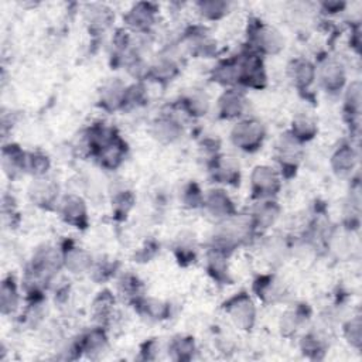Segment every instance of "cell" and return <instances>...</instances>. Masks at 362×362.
<instances>
[{
	"mask_svg": "<svg viewBox=\"0 0 362 362\" xmlns=\"http://www.w3.org/2000/svg\"><path fill=\"white\" fill-rule=\"evenodd\" d=\"M246 47L260 57H273L284 49V37L276 27L252 17L246 28Z\"/></svg>",
	"mask_w": 362,
	"mask_h": 362,
	"instance_id": "1",
	"label": "cell"
},
{
	"mask_svg": "<svg viewBox=\"0 0 362 362\" xmlns=\"http://www.w3.org/2000/svg\"><path fill=\"white\" fill-rule=\"evenodd\" d=\"M266 127L256 117H242L230 129L232 144L243 153H256L266 140Z\"/></svg>",
	"mask_w": 362,
	"mask_h": 362,
	"instance_id": "2",
	"label": "cell"
},
{
	"mask_svg": "<svg viewBox=\"0 0 362 362\" xmlns=\"http://www.w3.org/2000/svg\"><path fill=\"white\" fill-rule=\"evenodd\" d=\"M222 310L239 331L250 332L255 328L257 320V308L247 291H239L230 296L222 304Z\"/></svg>",
	"mask_w": 362,
	"mask_h": 362,
	"instance_id": "3",
	"label": "cell"
},
{
	"mask_svg": "<svg viewBox=\"0 0 362 362\" xmlns=\"http://www.w3.org/2000/svg\"><path fill=\"white\" fill-rule=\"evenodd\" d=\"M303 157V144L298 143L288 132L281 133L274 144V158L279 165V173L281 178H293L298 171Z\"/></svg>",
	"mask_w": 362,
	"mask_h": 362,
	"instance_id": "4",
	"label": "cell"
},
{
	"mask_svg": "<svg viewBox=\"0 0 362 362\" xmlns=\"http://www.w3.org/2000/svg\"><path fill=\"white\" fill-rule=\"evenodd\" d=\"M238 55L240 66L239 88L260 90L267 85V72L264 68L263 57L249 49L246 45Z\"/></svg>",
	"mask_w": 362,
	"mask_h": 362,
	"instance_id": "5",
	"label": "cell"
},
{
	"mask_svg": "<svg viewBox=\"0 0 362 362\" xmlns=\"http://www.w3.org/2000/svg\"><path fill=\"white\" fill-rule=\"evenodd\" d=\"M250 197L253 201L276 198L281 189L283 178L277 168L257 164L250 173Z\"/></svg>",
	"mask_w": 362,
	"mask_h": 362,
	"instance_id": "6",
	"label": "cell"
},
{
	"mask_svg": "<svg viewBox=\"0 0 362 362\" xmlns=\"http://www.w3.org/2000/svg\"><path fill=\"white\" fill-rule=\"evenodd\" d=\"M315 71H317L315 81L320 82V86L327 93L338 95L345 89L346 69L339 59L334 57H325L315 65Z\"/></svg>",
	"mask_w": 362,
	"mask_h": 362,
	"instance_id": "7",
	"label": "cell"
},
{
	"mask_svg": "<svg viewBox=\"0 0 362 362\" xmlns=\"http://www.w3.org/2000/svg\"><path fill=\"white\" fill-rule=\"evenodd\" d=\"M27 195L30 202L42 211H57L61 201L59 185L47 175L33 178L31 184L28 185Z\"/></svg>",
	"mask_w": 362,
	"mask_h": 362,
	"instance_id": "8",
	"label": "cell"
},
{
	"mask_svg": "<svg viewBox=\"0 0 362 362\" xmlns=\"http://www.w3.org/2000/svg\"><path fill=\"white\" fill-rule=\"evenodd\" d=\"M57 211L66 225L78 230H85L89 228L88 205L81 195L74 192L65 194L64 197H61Z\"/></svg>",
	"mask_w": 362,
	"mask_h": 362,
	"instance_id": "9",
	"label": "cell"
},
{
	"mask_svg": "<svg viewBox=\"0 0 362 362\" xmlns=\"http://www.w3.org/2000/svg\"><path fill=\"white\" fill-rule=\"evenodd\" d=\"M174 105L171 106V110L165 112L163 110L150 126V133L154 140H157L161 144H173L182 136V123L178 119Z\"/></svg>",
	"mask_w": 362,
	"mask_h": 362,
	"instance_id": "10",
	"label": "cell"
},
{
	"mask_svg": "<svg viewBox=\"0 0 362 362\" xmlns=\"http://www.w3.org/2000/svg\"><path fill=\"white\" fill-rule=\"evenodd\" d=\"M208 174L214 182L222 184V185H232L236 187L240 182V168L238 161L226 156L223 153H219L206 161Z\"/></svg>",
	"mask_w": 362,
	"mask_h": 362,
	"instance_id": "11",
	"label": "cell"
},
{
	"mask_svg": "<svg viewBox=\"0 0 362 362\" xmlns=\"http://www.w3.org/2000/svg\"><path fill=\"white\" fill-rule=\"evenodd\" d=\"M158 16V7L153 3L140 1L133 4L123 16V23L129 31L137 34H148L151 27L156 24Z\"/></svg>",
	"mask_w": 362,
	"mask_h": 362,
	"instance_id": "12",
	"label": "cell"
},
{
	"mask_svg": "<svg viewBox=\"0 0 362 362\" xmlns=\"http://www.w3.org/2000/svg\"><path fill=\"white\" fill-rule=\"evenodd\" d=\"M247 109V96L242 88H226L218 98L216 112L223 120H239Z\"/></svg>",
	"mask_w": 362,
	"mask_h": 362,
	"instance_id": "13",
	"label": "cell"
},
{
	"mask_svg": "<svg viewBox=\"0 0 362 362\" xmlns=\"http://www.w3.org/2000/svg\"><path fill=\"white\" fill-rule=\"evenodd\" d=\"M126 92H127V85L120 81L119 78L109 79L102 83L100 89L98 90V106L107 112H119L124 110L126 106Z\"/></svg>",
	"mask_w": 362,
	"mask_h": 362,
	"instance_id": "14",
	"label": "cell"
},
{
	"mask_svg": "<svg viewBox=\"0 0 362 362\" xmlns=\"http://www.w3.org/2000/svg\"><path fill=\"white\" fill-rule=\"evenodd\" d=\"M202 209L218 222L225 221L238 214V208L233 199L222 188H214L205 192Z\"/></svg>",
	"mask_w": 362,
	"mask_h": 362,
	"instance_id": "15",
	"label": "cell"
},
{
	"mask_svg": "<svg viewBox=\"0 0 362 362\" xmlns=\"http://www.w3.org/2000/svg\"><path fill=\"white\" fill-rule=\"evenodd\" d=\"M59 247L62 252L64 269H66L72 274H82L89 272L93 263V257L86 249L79 246L76 242L68 239L64 240Z\"/></svg>",
	"mask_w": 362,
	"mask_h": 362,
	"instance_id": "16",
	"label": "cell"
},
{
	"mask_svg": "<svg viewBox=\"0 0 362 362\" xmlns=\"http://www.w3.org/2000/svg\"><path fill=\"white\" fill-rule=\"evenodd\" d=\"M287 76L300 92H307L317 79L315 64L304 57H296L287 64Z\"/></svg>",
	"mask_w": 362,
	"mask_h": 362,
	"instance_id": "17",
	"label": "cell"
},
{
	"mask_svg": "<svg viewBox=\"0 0 362 362\" xmlns=\"http://www.w3.org/2000/svg\"><path fill=\"white\" fill-rule=\"evenodd\" d=\"M127 143L122 139L119 133H116L93 157L96 163L107 170V171H115L117 170L126 160L127 156Z\"/></svg>",
	"mask_w": 362,
	"mask_h": 362,
	"instance_id": "18",
	"label": "cell"
},
{
	"mask_svg": "<svg viewBox=\"0 0 362 362\" xmlns=\"http://www.w3.org/2000/svg\"><path fill=\"white\" fill-rule=\"evenodd\" d=\"M252 291L263 304H274L283 300L286 288L281 280L273 273L259 274L252 283Z\"/></svg>",
	"mask_w": 362,
	"mask_h": 362,
	"instance_id": "19",
	"label": "cell"
},
{
	"mask_svg": "<svg viewBox=\"0 0 362 362\" xmlns=\"http://www.w3.org/2000/svg\"><path fill=\"white\" fill-rule=\"evenodd\" d=\"M313 315V310L307 303H297L287 308L280 318V332L286 338L294 337Z\"/></svg>",
	"mask_w": 362,
	"mask_h": 362,
	"instance_id": "20",
	"label": "cell"
},
{
	"mask_svg": "<svg viewBox=\"0 0 362 362\" xmlns=\"http://www.w3.org/2000/svg\"><path fill=\"white\" fill-rule=\"evenodd\" d=\"M280 214H281V206L279 205L276 198L255 201V205L249 212L257 233H262L269 228H272L279 221Z\"/></svg>",
	"mask_w": 362,
	"mask_h": 362,
	"instance_id": "21",
	"label": "cell"
},
{
	"mask_svg": "<svg viewBox=\"0 0 362 362\" xmlns=\"http://www.w3.org/2000/svg\"><path fill=\"white\" fill-rule=\"evenodd\" d=\"M175 109L191 119H201L208 115L211 109L209 96L204 90L192 89L182 95L175 103Z\"/></svg>",
	"mask_w": 362,
	"mask_h": 362,
	"instance_id": "22",
	"label": "cell"
},
{
	"mask_svg": "<svg viewBox=\"0 0 362 362\" xmlns=\"http://www.w3.org/2000/svg\"><path fill=\"white\" fill-rule=\"evenodd\" d=\"M78 342L82 351V356H88L92 359L98 358L107 349V345H109L106 327L95 325L89 328L88 331L78 335Z\"/></svg>",
	"mask_w": 362,
	"mask_h": 362,
	"instance_id": "23",
	"label": "cell"
},
{
	"mask_svg": "<svg viewBox=\"0 0 362 362\" xmlns=\"http://www.w3.org/2000/svg\"><path fill=\"white\" fill-rule=\"evenodd\" d=\"M358 164V153L351 141L339 143L331 154L329 165L335 175L348 177Z\"/></svg>",
	"mask_w": 362,
	"mask_h": 362,
	"instance_id": "24",
	"label": "cell"
},
{
	"mask_svg": "<svg viewBox=\"0 0 362 362\" xmlns=\"http://www.w3.org/2000/svg\"><path fill=\"white\" fill-rule=\"evenodd\" d=\"M27 151H24L17 143H6L1 147V167L4 174L10 180L25 174Z\"/></svg>",
	"mask_w": 362,
	"mask_h": 362,
	"instance_id": "25",
	"label": "cell"
},
{
	"mask_svg": "<svg viewBox=\"0 0 362 362\" xmlns=\"http://www.w3.org/2000/svg\"><path fill=\"white\" fill-rule=\"evenodd\" d=\"M240 66L238 55L219 59L211 69V81L226 88H239Z\"/></svg>",
	"mask_w": 362,
	"mask_h": 362,
	"instance_id": "26",
	"label": "cell"
},
{
	"mask_svg": "<svg viewBox=\"0 0 362 362\" xmlns=\"http://www.w3.org/2000/svg\"><path fill=\"white\" fill-rule=\"evenodd\" d=\"M361 82L359 81H352L346 83L344 89V105H342V112L344 117L351 127V132L358 130L359 124V116H361Z\"/></svg>",
	"mask_w": 362,
	"mask_h": 362,
	"instance_id": "27",
	"label": "cell"
},
{
	"mask_svg": "<svg viewBox=\"0 0 362 362\" xmlns=\"http://www.w3.org/2000/svg\"><path fill=\"white\" fill-rule=\"evenodd\" d=\"M180 74V65L171 55H160L151 64H148L146 79L156 83L167 85L174 81Z\"/></svg>",
	"mask_w": 362,
	"mask_h": 362,
	"instance_id": "28",
	"label": "cell"
},
{
	"mask_svg": "<svg viewBox=\"0 0 362 362\" xmlns=\"http://www.w3.org/2000/svg\"><path fill=\"white\" fill-rule=\"evenodd\" d=\"M23 296L13 274H7L0 286V311L4 317L14 315L20 310Z\"/></svg>",
	"mask_w": 362,
	"mask_h": 362,
	"instance_id": "29",
	"label": "cell"
},
{
	"mask_svg": "<svg viewBox=\"0 0 362 362\" xmlns=\"http://www.w3.org/2000/svg\"><path fill=\"white\" fill-rule=\"evenodd\" d=\"M83 17H85L88 30L92 35L103 34L115 20L113 11L107 6L99 4V3L88 4L83 10Z\"/></svg>",
	"mask_w": 362,
	"mask_h": 362,
	"instance_id": "30",
	"label": "cell"
},
{
	"mask_svg": "<svg viewBox=\"0 0 362 362\" xmlns=\"http://www.w3.org/2000/svg\"><path fill=\"white\" fill-rule=\"evenodd\" d=\"M327 335L322 329H308L304 332L300 338V351L301 354L308 359H322L327 349H328V341Z\"/></svg>",
	"mask_w": 362,
	"mask_h": 362,
	"instance_id": "31",
	"label": "cell"
},
{
	"mask_svg": "<svg viewBox=\"0 0 362 362\" xmlns=\"http://www.w3.org/2000/svg\"><path fill=\"white\" fill-rule=\"evenodd\" d=\"M228 259L229 256L208 247L205 253V269L209 277L216 281L218 284H229L230 283V274L228 267Z\"/></svg>",
	"mask_w": 362,
	"mask_h": 362,
	"instance_id": "32",
	"label": "cell"
},
{
	"mask_svg": "<svg viewBox=\"0 0 362 362\" xmlns=\"http://www.w3.org/2000/svg\"><path fill=\"white\" fill-rule=\"evenodd\" d=\"M132 305L140 315L153 321L167 320L170 318V314H171V305L168 303L158 298L147 297L144 294L139 297Z\"/></svg>",
	"mask_w": 362,
	"mask_h": 362,
	"instance_id": "33",
	"label": "cell"
},
{
	"mask_svg": "<svg viewBox=\"0 0 362 362\" xmlns=\"http://www.w3.org/2000/svg\"><path fill=\"white\" fill-rule=\"evenodd\" d=\"M115 304H116V298L110 290L105 288L98 293V296L93 298L90 305L92 317L96 325L107 327V324L112 321V317L115 314Z\"/></svg>",
	"mask_w": 362,
	"mask_h": 362,
	"instance_id": "34",
	"label": "cell"
},
{
	"mask_svg": "<svg viewBox=\"0 0 362 362\" xmlns=\"http://www.w3.org/2000/svg\"><path fill=\"white\" fill-rule=\"evenodd\" d=\"M167 351L174 361H191L195 356L197 344L194 337L178 334L170 339Z\"/></svg>",
	"mask_w": 362,
	"mask_h": 362,
	"instance_id": "35",
	"label": "cell"
},
{
	"mask_svg": "<svg viewBox=\"0 0 362 362\" xmlns=\"http://www.w3.org/2000/svg\"><path fill=\"white\" fill-rule=\"evenodd\" d=\"M298 143L305 144L311 141L318 133L317 122L308 115H298L291 120L290 129L287 130Z\"/></svg>",
	"mask_w": 362,
	"mask_h": 362,
	"instance_id": "36",
	"label": "cell"
},
{
	"mask_svg": "<svg viewBox=\"0 0 362 362\" xmlns=\"http://www.w3.org/2000/svg\"><path fill=\"white\" fill-rule=\"evenodd\" d=\"M110 202H112V214H113L115 219L124 221L127 218L129 212L132 211V208L134 206L136 197L132 189L122 187V188H117L113 191Z\"/></svg>",
	"mask_w": 362,
	"mask_h": 362,
	"instance_id": "37",
	"label": "cell"
},
{
	"mask_svg": "<svg viewBox=\"0 0 362 362\" xmlns=\"http://www.w3.org/2000/svg\"><path fill=\"white\" fill-rule=\"evenodd\" d=\"M117 293L129 304H133L139 297L144 294V284L136 274L123 273L117 279Z\"/></svg>",
	"mask_w": 362,
	"mask_h": 362,
	"instance_id": "38",
	"label": "cell"
},
{
	"mask_svg": "<svg viewBox=\"0 0 362 362\" xmlns=\"http://www.w3.org/2000/svg\"><path fill=\"white\" fill-rule=\"evenodd\" d=\"M197 13L206 21H218L229 14L230 3L222 0H201L195 3Z\"/></svg>",
	"mask_w": 362,
	"mask_h": 362,
	"instance_id": "39",
	"label": "cell"
},
{
	"mask_svg": "<svg viewBox=\"0 0 362 362\" xmlns=\"http://www.w3.org/2000/svg\"><path fill=\"white\" fill-rule=\"evenodd\" d=\"M51 168V158L41 150L27 151L25 174H30L33 178L45 177Z\"/></svg>",
	"mask_w": 362,
	"mask_h": 362,
	"instance_id": "40",
	"label": "cell"
},
{
	"mask_svg": "<svg viewBox=\"0 0 362 362\" xmlns=\"http://www.w3.org/2000/svg\"><path fill=\"white\" fill-rule=\"evenodd\" d=\"M174 256L180 266H189L197 260V245L194 236H181L174 245Z\"/></svg>",
	"mask_w": 362,
	"mask_h": 362,
	"instance_id": "41",
	"label": "cell"
},
{
	"mask_svg": "<svg viewBox=\"0 0 362 362\" xmlns=\"http://www.w3.org/2000/svg\"><path fill=\"white\" fill-rule=\"evenodd\" d=\"M263 249H264L266 260L274 264L277 262H281L286 257V255L291 250V246L281 236H272L266 240Z\"/></svg>",
	"mask_w": 362,
	"mask_h": 362,
	"instance_id": "42",
	"label": "cell"
},
{
	"mask_svg": "<svg viewBox=\"0 0 362 362\" xmlns=\"http://www.w3.org/2000/svg\"><path fill=\"white\" fill-rule=\"evenodd\" d=\"M117 270V263L110 259H93V263L89 269V277L96 283H105L110 280Z\"/></svg>",
	"mask_w": 362,
	"mask_h": 362,
	"instance_id": "43",
	"label": "cell"
},
{
	"mask_svg": "<svg viewBox=\"0 0 362 362\" xmlns=\"http://www.w3.org/2000/svg\"><path fill=\"white\" fill-rule=\"evenodd\" d=\"M204 198H205V192L201 189L199 184L195 181H189L187 185H184L180 194L181 204L188 209L202 208Z\"/></svg>",
	"mask_w": 362,
	"mask_h": 362,
	"instance_id": "44",
	"label": "cell"
},
{
	"mask_svg": "<svg viewBox=\"0 0 362 362\" xmlns=\"http://www.w3.org/2000/svg\"><path fill=\"white\" fill-rule=\"evenodd\" d=\"M342 335L345 341L355 349L361 348L362 344V321L361 315H354L342 325Z\"/></svg>",
	"mask_w": 362,
	"mask_h": 362,
	"instance_id": "45",
	"label": "cell"
},
{
	"mask_svg": "<svg viewBox=\"0 0 362 362\" xmlns=\"http://www.w3.org/2000/svg\"><path fill=\"white\" fill-rule=\"evenodd\" d=\"M147 100H148V95H147V89H146L143 81H136L134 83L127 85L124 110L144 106L147 103Z\"/></svg>",
	"mask_w": 362,
	"mask_h": 362,
	"instance_id": "46",
	"label": "cell"
},
{
	"mask_svg": "<svg viewBox=\"0 0 362 362\" xmlns=\"http://www.w3.org/2000/svg\"><path fill=\"white\" fill-rule=\"evenodd\" d=\"M1 209H3V222L8 225V228H16L18 226L21 218H20V211L17 206V202L13 195H3L1 199Z\"/></svg>",
	"mask_w": 362,
	"mask_h": 362,
	"instance_id": "47",
	"label": "cell"
},
{
	"mask_svg": "<svg viewBox=\"0 0 362 362\" xmlns=\"http://www.w3.org/2000/svg\"><path fill=\"white\" fill-rule=\"evenodd\" d=\"M158 252H160V243H157L154 239H148L136 252V260L141 262V263L150 262L151 259H154L157 256Z\"/></svg>",
	"mask_w": 362,
	"mask_h": 362,
	"instance_id": "48",
	"label": "cell"
},
{
	"mask_svg": "<svg viewBox=\"0 0 362 362\" xmlns=\"http://www.w3.org/2000/svg\"><path fill=\"white\" fill-rule=\"evenodd\" d=\"M158 351H160V345L158 342L154 339V338H150L147 339L141 348H140V355L143 359L146 361H153L158 356Z\"/></svg>",
	"mask_w": 362,
	"mask_h": 362,
	"instance_id": "49",
	"label": "cell"
},
{
	"mask_svg": "<svg viewBox=\"0 0 362 362\" xmlns=\"http://www.w3.org/2000/svg\"><path fill=\"white\" fill-rule=\"evenodd\" d=\"M346 7L345 1H338V0H332V1H322L320 3V8L324 14L327 16H332V14H338L341 13L344 8Z\"/></svg>",
	"mask_w": 362,
	"mask_h": 362,
	"instance_id": "50",
	"label": "cell"
},
{
	"mask_svg": "<svg viewBox=\"0 0 362 362\" xmlns=\"http://www.w3.org/2000/svg\"><path fill=\"white\" fill-rule=\"evenodd\" d=\"M349 45L356 51V54H359V49H361V27H359V24L354 25L351 30Z\"/></svg>",
	"mask_w": 362,
	"mask_h": 362,
	"instance_id": "51",
	"label": "cell"
}]
</instances>
